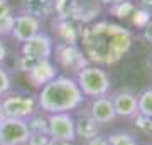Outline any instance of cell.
<instances>
[{"label": "cell", "mask_w": 152, "mask_h": 145, "mask_svg": "<svg viewBox=\"0 0 152 145\" xmlns=\"http://www.w3.org/2000/svg\"><path fill=\"white\" fill-rule=\"evenodd\" d=\"M80 41L83 44V52L90 64L113 66L130 51L134 36L129 29L102 20L80 31Z\"/></svg>", "instance_id": "obj_1"}, {"label": "cell", "mask_w": 152, "mask_h": 145, "mask_svg": "<svg viewBox=\"0 0 152 145\" xmlns=\"http://www.w3.org/2000/svg\"><path fill=\"white\" fill-rule=\"evenodd\" d=\"M85 101L86 98L83 96L73 76L58 74L37 93V106L46 115L73 113L80 106H83Z\"/></svg>", "instance_id": "obj_2"}, {"label": "cell", "mask_w": 152, "mask_h": 145, "mask_svg": "<svg viewBox=\"0 0 152 145\" xmlns=\"http://www.w3.org/2000/svg\"><path fill=\"white\" fill-rule=\"evenodd\" d=\"M76 85L81 90L86 100H95L100 96H108L112 90V79L108 73L96 64H88L75 76Z\"/></svg>", "instance_id": "obj_3"}, {"label": "cell", "mask_w": 152, "mask_h": 145, "mask_svg": "<svg viewBox=\"0 0 152 145\" xmlns=\"http://www.w3.org/2000/svg\"><path fill=\"white\" fill-rule=\"evenodd\" d=\"M0 105L4 110L5 118L27 120L39 110L37 95H26V93H9L0 98Z\"/></svg>", "instance_id": "obj_4"}, {"label": "cell", "mask_w": 152, "mask_h": 145, "mask_svg": "<svg viewBox=\"0 0 152 145\" xmlns=\"http://www.w3.org/2000/svg\"><path fill=\"white\" fill-rule=\"evenodd\" d=\"M53 56L56 58V66L61 68V69L68 71L73 78L83 68H86L90 64V61L86 59L83 49L78 44H63V42L54 44Z\"/></svg>", "instance_id": "obj_5"}, {"label": "cell", "mask_w": 152, "mask_h": 145, "mask_svg": "<svg viewBox=\"0 0 152 145\" xmlns=\"http://www.w3.org/2000/svg\"><path fill=\"white\" fill-rule=\"evenodd\" d=\"M53 51H54V39L44 31H41L32 39H29L27 42H24L20 46V56L31 61H36V63L51 59Z\"/></svg>", "instance_id": "obj_6"}, {"label": "cell", "mask_w": 152, "mask_h": 145, "mask_svg": "<svg viewBox=\"0 0 152 145\" xmlns=\"http://www.w3.org/2000/svg\"><path fill=\"white\" fill-rule=\"evenodd\" d=\"M48 132L51 138H59L75 144L76 130L73 113H51V115H48Z\"/></svg>", "instance_id": "obj_7"}, {"label": "cell", "mask_w": 152, "mask_h": 145, "mask_svg": "<svg viewBox=\"0 0 152 145\" xmlns=\"http://www.w3.org/2000/svg\"><path fill=\"white\" fill-rule=\"evenodd\" d=\"M29 128L26 120L4 118L0 123V145H27Z\"/></svg>", "instance_id": "obj_8"}, {"label": "cell", "mask_w": 152, "mask_h": 145, "mask_svg": "<svg viewBox=\"0 0 152 145\" xmlns=\"http://www.w3.org/2000/svg\"><path fill=\"white\" fill-rule=\"evenodd\" d=\"M42 31V22L36 19V17L29 15L20 12L19 15H15L14 20V29H12V37L15 39L17 42H27L29 39H32L36 34H39Z\"/></svg>", "instance_id": "obj_9"}, {"label": "cell", "mask_w": 152, "mask_h": 145, "mask_svg": "<svg viewBox=\"0 0 152 145\" xmlns=\"http://www.w3.org/2000/svg\"><path fill=\"white\" fill-rule=\"evenodd\" d=\"M58 74H59L58 66H56L51 59H48V61H37V63L31 68V71L26 73V78H27L29 85L32 86V88L41 90L42 86L48 85L49 81L54 79Z\"/></svg>", "instance_id": "obj_10"}, {"label": "cell", "mask_w": 152, "mask_h": 145, "mask_svg": "<svg viewBox=\"0 0 152 145\" xmlns=\"http://www.w3.org/2000/svg\"><path fill=\"white\" fill-rule=\"evenodd\" d=\"M112 103L117 118H134L137 110V95L130 90H118L112 95Z\"/></svg>", "instance_id": "obj_11"}, {"label": "cell", "mask_w": 152, "mask_h": 145, "mask_svg": "<svg viewBox=\"0 0 152 145\" xmlns=\"http://www.w3.org/2000/svg\"><path fill=\"white\" fill-rule=\"evenodd\" d=\"M73 117H75L76 138H81L83 142H86V140H91L93 137L100 135L102 125H98L96 122L91 118V115L88 113L86 108L80 106L76 111H73Z\"/></svg>", "instance_id": "obj_12"}, {"label": "cell", "mask_w": 152, "mask_h": 145, "mask_svg": "<svg viewBox=\"0 0 152 145\" xmlns=\"http://www.w3.org/2000/svg\"><path fill=\"white\" fill-rule=\"evenodd\" d=\"M86 110L98 125H108L112 122H115V118H117L110 95L108 96H100V98H95V100H90Z\"/></svg>", "instance_id": "obj_13"}, {"label": "cell", "mask_w": 152, "mask_h": 145, "mask_svg": "<svg viewBox=\"0 0 152 145\" xmlns=\"http://www.w3.org/2000/svg\"><path fill=\"white\" fill-rule=\"evenodd\" d=\"M58 0H22V12L42 22L56 12Z\"/></svg>", "instance_id": "obj_14"}, {"label": "cell", "mask_w": 152, "mask_h": 145, "mask_svg": "<svg viewBox=\"0 0 152 145\" xmlns=\"http://www.w3.org/2000/svg\"><path fill=\"white\" fill-rule=\"evenodd\" d=\"M27 123V128H29V133H48V115L42 113L41 110L34 113L32 117H29L26 120Z\"/></svg>", "instance_id": "obj_15"}, {"label": "cell", "mask_w": 152, "mask_h": 145, "mask_svg": "<svg viewBox=\"0 0 152 145\" xmlns=\"http://www.w3.org/2000/svg\"><path fill=\"white\" fill-rule=\"evenodd\" d=\"M107 140L110 145H140L135 135L127 130H115L107 137Z\"/></svg>", "instance_id": "obj_16"}, {"label": "cell", "mask_w": 152, "mask_h": 145, "mask_svg": "<svg viewBox=\"0 0 152 145\" xmlns=\"http://www.w3.org/2000/svg\"><path fill=\"white\" fill-rule=\"evenodd\" d=\"M14 20L15 15L12 14L10 9H0V39L12 36V29H14Z\"/></svg>", "instance_id": "obj_17"}, {"label": "cell", "mask_w": 152, "mask_h": 145, "mask_svg": "<svg viewBox=\"0 0 152 145\" xmlns=\"http://www.w3.org/2000/svg\"><path fill=\"white\" fill-rule=\"evenodd\" d=\"M137 110L139 115L152 118V88H147L137 95Z\"/></svg>", "instance_id": "obj_18"}, {"label": "cell", "mask_w": 152, "mask_h": 145, "mask_svg": "<svg viewBox=\"0 0 152 145\" xmlns=\"http://www.w3.org/2000/svg\"><path fill=\"white\" fill-rule=\"evenodd\" d=\"M137 7L134 5V4H130V2H122V4H117V5L110 7V12L113 14L115 17H118V19H127V17L134 15V12H135Z\"/></svg>", "instance_id": "obj_19"}, {"label": "cell", "mask_w": 152, "mask_h": 145, "mask_svg": "<svg viewBox=\"0 0 152 145\" xmlns=\"http://www.w3.org/2000/svg\"><path fill=\"white\" fill-rule=\"evenodd\" d=\"M10 91H12V76L7 71L5 66L0 64V98H4Z\"/></svg>", "instance_id": "obj_20"}, {"label": "cell", "mask_w": 152, "mask_h": 145, "mask_svg": "<svg viewBox=\"0 0 152 145\" xmlns=\"http://www.w3.org/2000/svg\"><path fill=\"white\" fill-rule=\"evenodd\" d=\"M134 122H135V127L140 130V132H144L145 135H152V118L137 113L135 117H134Z\"/></svg>", "instance_id": "obj_21"}, {"label": "cell", "mask_w": 152, "mask_h": 145, "mask_svg": "<svg viewBox=\"0 0 152 145\" xmlns=\"http://www.w3.org/2000/svg\"><path fill=\"white\" fill-rule=\"evenodd\" d=\"M51 137L48 133H29L27 145H48Z\"/></svg>", "instance_id": "obj_22"}, {"label": "cell", "mask_w": 152, "mask_h": 145, "mask_svg": "<svg viewBox=\"0 0 152 145\" xmlns=\"http://www.w3.org/2000/svg\"><path fill=\"white\" fill-rule=\"evenodd\" d=\"M142 37L145 39L149 44H152V17L149 19V22L145 26L142 27Z\"/></svg>", "instance_id": "obj_23"}, {"label": "cell", "mask_w": 152, "mask_h": 145, "mask_svg": "<svg viewBox=\"0 0 152 145\" xmlns=\"http://www.w3.org/2000/svg\"><path fill=\"white\" fill-rule=\"evenodd\" d=\"M85 145H110L107 137H102V135H96V137H93L91 140H86Z\"/></svg>", "instance_id": "obj_24"}, {"label": "cell", "mask_w": 152, "mask_h": 145, "mask_svg": "<svg viewBox=\"0 0 152 145\" xmlns=\"http://www.w3.org/2000/svg\"><path fill=\"white\" fill-rule=\"evenodd\" d=\"M139 5H140V9H144V10H152V0H139L137 2Z\"/></svg>", "instance_id": "obj_25"}, {"label": "cell", "mask_w": 152, "mask_h": 145, "mask_svg": "<svg viewBox=\"0 0 152 145\" xmlns=\"http://www.w3.org/2000/svg\"><path fill=\"white\" fill-rule=\"evenodd\" d=\"M7 58V47H5V44L2 42V39H0V64L5 61Z\"/></svg>", "instance_id": "obj_26"}, {"label": "cell", "mask_w": 152, "mask_h": 145, "mask_svg": "<svg viewBox=\"0 0 152 145\" xmlns=\"http://www.w3.org/2000/svg\"><path fill=\"white\" fill-rule=\"evenodd\" d=\"M48 145H73V142H66V140H59V138H51Z\"/></svg>", "instance_id": "obj_27"}, {"label": "cell", "mask_w": 152, "mask_h": 145, "mask_svg": "<svg viewBox=\"0 0 152 145\" xmlns=\"http://www.w3.org/2000/svg\"><path fill=\"white\" fill-rule=\"evenodd\" d=\"M100 4H103V5H108V7H113L117 5V4H122V2H125V0H98Z\"/></svg>", "instance_id": "obj_28"}, {"label": "cell", "mask_w": 152, "mask_h": 145, "mask_svg": "<svg viewBox=\"0 0 152 145\" xmlns=\"http://www.w3.org/2000/svg\"><path fill=\"white\" fill-rule=\"evenodd\" d=\"M147 71H149V74L152 76V51L149 52V56H147Z\"/></svg>", "instance_id": "obj_29"}, {"label": "cell", "mask_w": 152, "mask_h": 145, "mask_svg": "<svg viewBox=\"0 0 152 145\" xmlns=\"http://www.w3.org/2000/svg\"><path fill=\"white\" fill-rule=\"evenodd\" d=\"M4 118H5V115H4V110H2V105H0V123H2Z\"/></svg>", "instance_id": "obj_30"}, {"label": "cell", "mask_w": 152, "mask_h": 145, "mask_svg": "<svg viewBox=\"0 0 152 145\" xmlns=\"http://www.w3.org/2000/svg\"><path fill=\"white\" fill-rule=\"evenodd\" d=\"M5 7V0H0V9H4Z\"/></svg>", "instance_id": "obj_31"}]
</instances>
